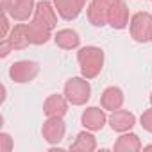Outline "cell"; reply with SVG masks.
Here are the masks:
<instances>
[{"instance_id":"cell-1","label":"cell","mask_w":152,"mask_h":152,"mask_svg":"<svg viewBox=\"0 0 152 152\" xmlns=\"http://www.w3.org/2000/svg\"><path fill=\"white\" fill-rule=\"evenodd\" d=\"M77 63L81 68V75L86 79H95L104 68V50L95 45H88L79 48Z\"/></svg>"},{"instance_id":"cell-2","label":"cell","mask_w":152,"mask_h":152,"mask_svg":"<svg viewBox=\"0 0 152 152\" xmlns=\"http://www.w3.org/2000/svg\"><path fill=\"white\" fill-rule=\"evenodd\" d=\"M64 97L68 99V102L72 106H84L90 99H91V86H90V79L86 77H70L64 83V90H63Z\"/></svg>"},{"instance_id":"cell-3","label":"cell","mask_w":152,"mask_h":152,"mask_svg":"<svg viewBox=\"0 0 152 152\" xmlns=\"http://www.w3.org/2000/svg\"><path fill=\"white\" fill-rule=\"evenodd\" d=\"M129 32L131 38L138 43L152 41V15L147 11L134 13L129 22Z\"/></svg>"},{"instance_id":"cell-4","label":"cell","mask_w":152,"mask_h":152,"mask_svg":"<svg viewBox=\"0 0 152 152\" xmlns=\"http://www.w3.org/2000/svg\"><path fill=\"white\" fill-rule=\"evenodd\" d=\"M38 73H39V63L32 61V59L15 61L9 66V77L16 84H27V83L34 81L38 77Z\"/></svg>"},{"instance_id":"cell-5","label":"cell","mask_w":152,"mask_h":152,"mask_svg":"<svg viewBox=\"0 0 152 152\" xmlns=\"http://www.w3.org/2000/svg\"><path fill=\"white\" fill-rule=\"evenodd\" d=\"M66 134V124L63 118L57 116H47V120L41 125V136L48 145H57L63 141Z\"/></svg>"},{"instance_id":"cell-6","label":"cell","mask_w":152,"mask_h":152,"mask_svg":"<svg viewBox=\"0 0 152 152\" xmlns=\"http://www.w3.org/2000/svg\"><path fill=\"white\" fill-rule=\"evenodd\" d=\"M115 0H91L90 6L86 7L88 22L93 27H106L107 25V15Z\"/></svg>"},{"instance_id":"cell-7","label":"cell","mask_w":152,"mask_h":152,"mask_svg":"<svg viewBox=\"0 0 152 152\" xmlns=\"http://www.w3.org/2000/svg\"><path fill=\"white\" fill-rule=\"evenodd\" d=\"M107 115H106V109L100 106V107H97V106H90V107H86L84 111H83V115H81V124H83V127L84 129H88V131H91V132H97V131H102L104 129V125L107 124Z\"/></svg>"},{"instance_id":"cell-8","label":"cell","mask_w":152,"mask_h":152,"mask_svg":"<svg viewBox=\"0 0 152 152\" xmlns=\"http://www.w3.org/2000/svg\"><path fill=\"white\" fill-rule=\"evenodd\" d=\"M129 22H131V15H129L127 2L125 0H115L109 9V15H107V25L116 31H122L129 27Z\"/></svg>"},{"instance_id":"cell-9","label":"cell","mask_w":152,"mask_h":152,"mask_svg":"<svg viewBox=\"0 0 152 152\" xmlns=\"http://www.w3.org/2000/svg\"><path fill=\"white\" fill-rule=\"evenodd\" d=\"M36 11V0H11L6 13L15 22H27L31 16H34Z\"/></svg>"},{"instance_id":"cell-10","label":"cell","mask_w":152,"mask_h":152,"mask_svg":"<svg viewBox=\"0 0 152 152\" xmlns=\"http://www.w3.org/2000/svg\"><path fill=\"white\" fill-rule=\"evenodd\" d=\"M107 124L115 132H127L136 125V115L127 109H116V111H111Z\"/></svg>"},{"instance_id":"cell-11","label":"cell","mask_w":152,"mask_h":152,"mask_svg":"<svg viewBox=\"0 0 152 152\" xmlns=\"http://www.w3.org/2000/svg\"><path fill=\"white\" fill-rule=\"evenodd\" d=\"M84 6H86V0H54V7L57 15L66 22L77 18L83 13Z\"/></svg>"},{"instance_id":"cell-12","label":"cell","mask_w":152,"mask_h":152,"mask_svg":"<svg viewBox=\"0 0 152 152\" xmlns=\"http://www.w3.org/2000/svg\"><path fill=\"white\" fill-rule=\"evenodd\" d=\"M68 99L63 95H48L43 102V113L47 116H57V118H64V115L68 113Z\"/></svg>"},{"instance_id":"cell-13","label":"cell","mask_w":152,"mask_h":152,"mask_svg":"<svg viewBox=\"0 0 152 152\" xmlns=\"http://www.w3.org/2000/svg\"><path fill=\"white\" fill-rule=\"evenodd\" d=\"M57 11L54 7L52 2H48V0H39V2H36V11H34V20L45 23L47 27H50L52 31L56 29L57 25Z\"/></svg>"},{"instance_id":"cell-14","label":"cell","mask_w":152,"mask_h":152,"mask_svg":"<svg viewBox=\"0 0 152 152\" xmlns=\"http://www.w3.org/2000/svg\"><path fill=\"white\" fill-rule=\"evenodd\" d=\"M125 102V95L122 91V88L118 86H109L102 91L100 95V106L106 109V111H116V109H122Z\"/></svg>"},{"instance_id":"cell-15","label":"cell","mask_w":152,"mask_h":152,"mask_svg":"<svg viewBox=\"0 0 152 152\" xmlns=\"http://www.w3.org/2000/svg\"><path fill=\"white\" fill-rule=\"evenodd\" d=\"M27 31H29V38H31V45H45V43H48L50 41V38H54L52 36V29L50 27H47L45 23H41V22H38V20H31L29 23H27Z\"/></svg>"},{"instance_id":"cell-16","label":"cell","mask_w":152,"mask_h":152,"mask_svg":"<svg viewBox=\"0 0 152 152\" xmlns=\"http://www.w3.org/2000/svg\"><path fill=\"white\" fill-rule=\"evenodd\" d=\"M54 43L63 50H75L81 47V36L73 29H59L54 34Z\"/></svg>"},{"instance_id":"cell-17","label":"cell","mask_w":152,"mask_h":152,"mask_svg":"<svg viewBox=\"0 0 152 152\" xmlns=\"http://www.w3.org/2000/svg\"><path fill=\"white\" fill-rule=\"evenodd\" d=\"M143 145H141V140L136 132H120V136L116 138L115 145H113V150L116 152H138L141 150Z\"/></svg>"},{"instance_id":"cell-18","label":"cell","mask_w":152,"mask_h":152,"mask_svg":"<svg viewBox=\"0 0 152 152\" xmlns=\"http://www.w3.org/2000/svg\"><path fill=\"white\" fill-rule=\"evenodd\" d=\"M9 41L13 45L15 50H23L31 45V38H29V31H27V23H16L11 32H9Z\"/></svg>"},{"instance_id":"cell-19","label":"cell","mask_w":152,"mask_h":152,"mask_svg":"<svg viewBox=\"0 0 152 152\" xmlns=\"http://www.w3.org/2000/svg\"><path fill=\"white\" fill-rule=\"evenodd\" d=\"M95 148H97V138L88 129L79 132L75 141L70 145V150H73V152H93Z\"/></svg>"},{"instance_id":"cell-20","label":"cell","mask_w":152,"mask_h":152,"mask_svg":"<svg viewBox=\"0 0 152 152\" xmlns=\"http://www.w3.org/2000/svg\"><path fill=\"white\" fill-rule=\"evenodd\" d=\"M15 148V141L11 134L7 132H0V152H11Z\"/></svg>"},{"instance_id":"cell-21","label":"cell","mask_w":152,"mask_h":152,"mask_svg":"<svg viewBox=\"0 0 152 152\" xmlns=\"http://www.w3.org/2000/svg\"><path fill=\"white\" fill-rule=\"evenodd\" d=\"M140 125H141L147 132L152 134V107L141 113V116H140Z\"/></svg>"},{"instance_id":"cell-22","label":"cell","mask_w":152,"mask_h":152,"mask_svg":"<svg viewBox=\"0 0 152 152\" xmlns=\"http://www.w3.org/2000/svg\"><path fill=\"white\" fill-rule=\"evenodd\" d=\"M11 16L6 13V11H2V34H0V36H2V38H7L9 36V32H11Z\"/></svg>"},{"instance_id":"cell-23","label":"cell","mask_w":152,"mask_h":152,"mask_svg":"<svg viewBox=\"0 0 152 152\" xmlns=\"http://www.w3.org/2000/svg\"><path fill=\"white\" fill-rule=\"evenodd\" d=\"M13 50H15V48H13V45H11L9 38H2V41H0V57L6 59Z\"/></svg>"},{"instance_id":"cell-24","label":"cell","mask_w":152,"mask_h":152,"mask_svg":"<svg viewBox=\"0 0 152 152\" xmlns=\"http://www.w3.org/2000/svg\"><path fill=\"white\" fill-rule=\"evenodd\" d=\"M0 4H2V11H6V9H7V6L11 4V0H0Z\"/></svg>"},{"instance_id":"cell-25","label":"cell","mask_w":152,"mask_h":152,"mask_svg":"<svg viewBox=\"0 0 152 152\" xmlns=\"http://www.w3.org/2000/svg\"><path fill=\"white\" fill-rule=\"evenodd\" d=\"M143 150H152V145H145V147H143Z\"/></svg>"},{"instance_id":"cell-26","label":"cell","mask_w":152,"mask_h":152,"mask_svg":"<svg viewBox=\"0 0 152 152\" xmlns=\"http://www.w3.org/2000/svg\"><path fill=\"white\" fill-rule=\"evenodd\" d=\"M150 106H152V93H150Z\"/></svg>"}]
</instances>
